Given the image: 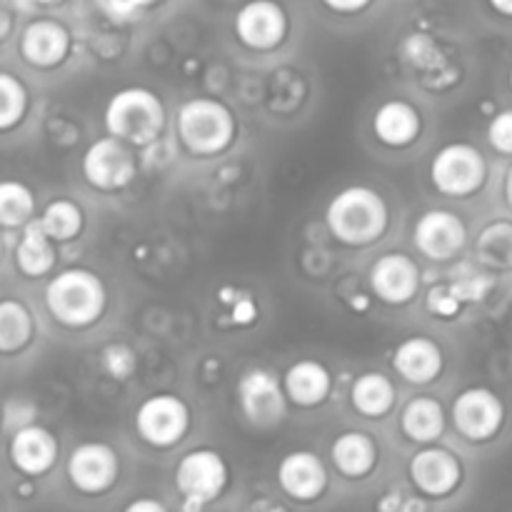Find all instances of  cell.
<instances>
[{"mask_svg":"<svg viewBox=\"0 0 512 512\" xmlns=\"http://www.w3.org/2000/svg\"><path fill=\"white\" fill-rule=\"evenodd\" d=\"M510 85H512V70H510Z\"/></svg>","mask_w":512,"mask_h":512,"instance_id":"48","label":"cell"},{"mask_svg":"<svg viewBox=\"0 0 512 512\" xmlns=\"http://www.w3.org/2000/svg\"><path fill=\"white\" fill-rule=\"evenodd\" d=\"M103 3L108 8V13L118 20H130L138 13H143L138 0H103Z\"/></svg>","mask_w":512,"mask_h":512,"instance_id":"36","label":"cell"},{"mask_svg":"<svg viewBox=\"0 0 512 512\" xmlns=\"http://www.w3.org/2000/svg\"><path fill=\"white\" fill-rule=\"evenodd\" d=\"M288 403L298 408H318L333 393V375L318 360H298L283 375Z\"/></svg>","mask_w":512,"mask_h":512,"instance_id":"21","label":"cell"},{"mask_svg":"<svg viewBox=\"0 0 512 512\" xmlns=\"http://www.w3.org/2000/svg\"><path fill=\"white\" fill-rule=\"evenodd\" d=\"M423 120L418 108L408 100H385L373 115V133L385 148H408L420 138Z\"/></svg>","mask_w":512,"mask_h":512,"instance_id":"20","label":"cell"},{"mask_svg":"<svg viewBox=\"0 0 512 512\" xmlns=\"http://www.w3.org/2000/svg\"><path fill=\"white\" fill-rule=\"evenodd\" d=\"M488 140L498 153L512 155V110H503L490 120Z\"/></svg>","mask_w":512,"mask_h":512,"instance_id":"34","label":"cell"},{"mask_svg":"<svg viewBox=\"0 0 512 512\" xmlns=\"http://www.w3.org/2000/svg\"><path fill=\"white\" fill-rule=\"evenodd\" d=\"M58 453V438L43 425L28 423L15 430L10 438V463L25 478H40V475L50 473L53 465L58 463Z\"/></svg>","mask_w":512,"mask_h":512,"instance_id":"17","label":"cell"},{"mask_svg":"<svg viewBox=\"0 0 512 512\" xmlns=\"http://www.w3.org/2000/svg\"><path fill=\"white\" fill-rule=\"evenodd\" d=\"M193 415L188 403L173 393H155L135 410V433L150 448H175L190 433Z\"/></svg>","mask_w":512,"mask_h":512,"instance_id":"5","label":"cell"},{"mask_svg":"<svg viewBox=\"0 0 512 512\" xmlns=\"http://www.w3.org/2000/svg\"><path fill=\"white\" fill-rule=\"evenodd\" d=\"M15 265L25 278H43L55 268V243L40 228L38 218L23 225V235L15 248Z\"/></svg>","mask_w":512,"mask_h":512,"instance_id":"23","label":"cell"},{"mask_svg":"<svg viewBox=\"0 0 512 512\" xmlns=\"http://www.w3.org/2000/svg\"><path fill=\"white\" fill-rule=\"evenodd\" d=\"M138 3H140V8H153V5H158L160 3V0H138Z\"/></svg>","mask_w":512,"mask_h":512,"instance_id":"45","label":"cell"},{"mask_svg":"<svg viewBox=\"0 0 512 512\" xmlns=\"http://www.w3.org/2000/svg\"><path fill=\"white\" fill-rule=\"evenodd\" d=\"M278 485L288 498L298 503H313L328 488V468L310 450H295L280 460Z\"/></svg>","mask_w":512,"mask_h":512,"instance_id":"18","label":"cell"},{"mask_svg":"<svg viewBox=\"0 0 512 512\" xmlns=\"http://www.w3.org/2000/svg\"><path fill=\"white\" fill-rule=\"evenodd\" d=\"M100 365H103L108 378L128 380L135 373V368H138V358H135V350L130 345L110 343L100 353Z\"/></svg>","mask_w":512,"mask_h":512,"instance_id":"31","label":"cell"},{"mask_svg":"<svg viewBox=\"0 0 512 512\" xmlns=\"http://www.w3.org/2000/svg\"><path fill=\"white\" fill-rule=\"evenodd\" d=\"M28 105L30 95L23 80L0 70V133L18 128L28 115Z\"/></svg>","mask_w":512,"mask_h":512,"instance_id":"29","label":"cell"},{"mask_svg":"<svg viewBox=\"0 0 512 512\" xmlns=\"http://www.w3.org/2000/svg\"><path fill=\"white\" fill-rule=\"evenodd\" d=\"M323 5L333 13L340 15H355V13H363L365 8L373 5V0H323Z\"/></svg>","mask_w":512,"mask_h":512,"instance_id":"37","label":"cell"},{"mask_svg":"<svg viewBox=\"0 0 512 512\" xmlns=\"http://www.w3.org/2000/svg\"><path fill=\"white\" fill-rule=\"evenodd\" d=\"M80 170L90 188L100 190V193H118L135 180L138 160H135L133 145L123 143L113 135H105L85 148Z\"/></svg>","mask_w":512,"mask_h":512,"instance_id":"7","label":"cell"},{"mask_svg":"<svg viewBox=\"0 0 512 512\" xmlns=\"http://www.w3.org/2000/svg\"><path fill=\"white\" fill-rule=\"evenodd\" d=\"M488 178V163L483 153L470 143H450L435 153L430 163V180L450 198H468L478 193Z\"/></svg>","mask_w":512,"mask_h":512,"instance_id":"6","label":"cell"},{"mask_svg":"<svg viewBox=\"0 0 512 512\" xmlns=\"http://www.w3.org/2000/svg\"><path fill=\"white\" fill-rule=\"evenodd\" d=\"M425 305H428V310L435 315V318H455V315L460 313V308H463V303L455 298V293L450 290L448 283L430 288L428 298H425Z\"/></svg>","mask_w":512,"mask_h":512,"instance_id":"33","label":"cell"},{"mask_svg":"<svg viewBox=\"0 0 512 512\" xmlns=\"http://www.w3.org/2000/svg\"><path fill=\"white\" fill-rule=\"evenodd\" d=\"M35 323L28 305L20 300H0V353L15 355L33 340Z\"/></svg>","mask_w":512,"mask_h":512,"instance_id":"26","label":"cell"},{"mask_svg":"<svg viewBox=\"0 0 512 512\" xmlns=\"http://www.w3.org/2000/svg\"><path fill=\"white\" fill-rule=\"evenodd\" d=\"M45 308L65 328H90L105 315L108 290L93 270L68 268L50 278L45 288Z\"/></svg>","mask_w":512,"mask_h":512,"instance_id":"2","label":"cell"},{"mask_svg":"<svg viewBox=\"0 0 512 512\" xmlns=\"http://www.w3.org/2000/svg\"><path fill=\"white\" fill-rule=\"evenodd\" d=\"M505 423V405L493 390L468 388L455 398L453 425L470 443H485L495 438Z\"/></svg>","mask_w":512,"mask_h":512,"instance_id":"11","label":"cell"},{"mask_svg":"<svg viewBox=\"0 0 512 512\" xmlns=\"http://www.w3.org/2000/svg\"><path fill=\"white\" fill-rule=\"evenodd\" d=\"M490 5H493L500 15H508V18H512V0H490Z\"/></svg>","mask_w":512,"mask_h":512,"instance_id":"42","label":"cell"},{"mask_svg":"<svg viewBox=\"0 0 512 512\" xmlns=\"http://www.w3.org/2000/svg\"><path fill=\"white\" fill-rule=\"evenodd\" d=\"M378 455V443L368 433H358V430L338 435L330 448L335 470L350 480L368 478L378 465Z\"/></svg>","mask_w":512,"mask_h":512,"instance_id":"22","label":"cell"},{"mask_svg":"<svg viewBox=\"0 0 512 512\" xmlns=\"http://www.w3.org/2000/svg\"><path fill=\"white\" fill-rule=\"evenodd\" d=\"M60 3H63V0H35V5H38V8L40 5H60Z\"/></svg>","mask_w":512,"mask_h":512,"instance_id":"46","label":"cell"},{"mask_svg":"<svg viewBox=\"0 0 512 512\" xmlns=\"http://www.w3.org/2000/svg\"><path fill=\"white\" fill-rule=\"evenodd\" d=\"M10 30H13V8L8 0H0V43L8 38Z\"/></svg>","mask_w":512,"mask_h":512,"instance_id":"38","label":"cell"},{"mask_svg":"<svg viewBox=\"0 0 512 512\" xmlns=\"http://www.w3.org/2000/svg\"><path fill=\"white\" fill-rule=\"evenodd\" d=\"M10 8L18 10V13H33L38 5H35V0H8Z\"/></svg>","mask_w":512,"mask_h":512,"instance_id":"41","label":"cell"},{"mask_svg":"<svg viewBox=\"0 0 512 512\" xmlns=\"http://www.w3.org/2000/svg\"><path fill=\"white\" fill-rule=\"evenodd\" d=\"M395 385L383 373H363L350 388V403L363 418L380 420L395 408Z\"/></svg>","mask_w":512,"mask_h":512,"instance_id":"25","label":"cell"},{"mask_svg":"<svg viewBox=\"0 0 512 512\" xmlns=\"http://www.w3.org/2000/svg\"><path fill=\"white\" fill-rule=\"evenodd\" d=\"M400 508H403V498L395 493H390L388 498H383L378 503V510H385V512H400Z\"/></svg>","mask_w":512,"mask_h":512,"instance_id":"40","label":"cell"},{"mask_svg":"<svg viewBox=\"0 0 512 512\" xmlns=\"http://www.w3.org/2000/svg\"><path fill=\"white\" fill-rule=\"evenodd\" d=\"M370 290L385 305H408L420 290V268L410 255L388 253L380 255L370 265Z\"/></svg>","mask_w":512,"mask_h":512,"instance_id":"14","label":"cell"},{"mask_svg":"<svg viewBox=\"0 0 512 512\" xmlns=\"http://www.w3.org/2000/svg\"><path fill=\"white\" fill-rule=\"evenodd\" d=\"M70 45V30L53 18L33 20L20 35V55L33 68H58L70 55Z\"/></svg>","mask_w":512,"mask_h":512,"instance_id":"16","label":"cell"},{"mask_svg":"<svg viewBox=\"0 0 512 512\" xmlns=\"http://www.w3.org/2000/svg\"><path fill=\"white\" fill-rule=\"evenodd\" d=\"M125 510L128 512H165V505L158 503V500L143 498V500H133V503H128L125 505Z\"/></svg>","mask_w":512,"mask_h":512,"instance_id":"39","label":"cell"},{"mask_svg":"<svg viewBox=\"0 0 512 512\" xmlns=\"http://www.w3.org/2000/svg\"><path fill=\"white\" fill-rule=\"evenodd\" d=\"M410 480L428 498H445L463 480V465L450 450L423 448L408 465Z\"/></svg>","mask_w":512,"mask_h":512,"instance_id":"15","label":"cell"},{"mask_svg":"<svg viewBox=\"0 0 512 512\" xmlns=\"http://www.w3.org/2000/svg\"><path fill=\"white\" fill-rule=\"evenodd\" d=\"M468 240V228H465L463 218L450 210H428L418 218L413 230V243L425 258L438 260H453L460 250L465 248Z\"/></svg>","mask_w":512,"mask_h":512,"instance_id":"13","label":"cell"},{"mask_svg":"<svg viewBox=\"0 0 512 512\" xmlns=\"http://www.w3.org/2000/svg\"><path fill=\"white\" fill-rule=\"evenodd\" d=\"M103 123L113 138H120L133 148H148L163 135L168 113L158 93L143 85H130L108 100Z\"/></svg>","mask_w":512,"mask_h":512,"instance_id":"3","label":"cell"},{"mask_svg":"<svg viewBox=\"0 0 512 512\" xmlns=\"http://www.w3.org/2000/svg\"><path fill=\"white\" fill-rule=\"evenodd\" d=\"M410 510H428V503L425 500H403V508L400 512H410Z\"/></svg>","mask_w":512,"mask_h":512,"instance_id":"43","label":"cell"},{"mask_svg":"<svg viewBox=\"0 0 512 512\" xmlns=\"http://www.w3.org/2000/svg\"><path fill=\"white\" fill-rule=\"evenodd\" d=\"M235 398L245 420L258 430L275 428L288 415V395L283 390V380L268 368L245 370L238 380Z\"/></svg>","mask_w":512,"mask_h":512,"instance_id":"8","label":"cell"},{"mask_svg":"<svg viewBox=\"0 0 512 512\" xmlns=\"http://www.w3.org/2000/svg\"><path fill=\"white\" fill-rule=\"evenodd\" d=\"M443 365V350L435 340L425 338V335L405 338L393 353L395 373L410 385H428L438 380L443 373Z\"/></svg>","mask_w":512,"mask_h":512,"instance_id":"19","label":"cell"},{"mask_svg":"<svg viewBox=\"0 0 512 512\" xmlns=\"http://www.w3.org/2000/svg\"><path fill=\"white\" fill-rule=\"evenodd\" d=\"M38 223L40 228L48 233V238L53 240V243H70V240H75L80 233H83L85 215H83V208H80L75 200L58 198V200H50V203L45 205Z\"/></svg>","mask_w":512,"mask_h":512,"instance_id":"27","label":"cell"},{"mask_svg":"<svg viewBox=\"0 0 512 512\" xmlns=\"http://www.w3.org/2000/svg\"><path fill=\"white\" fill-rule=\"evenodd\" d=\"M505 200H508V205L512 208V168L508 170V178H505Z\"/></svg>","mask_w":512,"mask_h":512,"instance_id":"44","label":"cell"},{"mask_svg":"<svg viewBox=\"0 0 512 512\" xmlns=\"http://www.w3.org/2000/svg\"><path fill=\"white\" fill-rule=\"evenodd\" d=\"M325 225L338 243L350 248L373 245L390 228L388 200L368 185H350L328 203Z\"/></svg>","mask_w":512,"mask_h":512,"instance_id":"1","label":"cell"},{"mask_svg":"<svg viewBox=\"0 0 512 512\" xmlns=\"http://www.w3.org/2000/svg\"><path fill=\"white\" fill-rule=\"evenodd\" d=\"M230 298L228 295H220L225 303H230V320L235 325H250L253 320H258V305L248 298L245 293H238V290H230Z\"/></svg>","mask_w":512,"mask_h":512,"instance_id":"35","label":"cell"},{"mask_svg":"<svg viewBox=\"0 0 512 512\" xmlns=\"http://www.w3.org/2000/svg\"><path fill=\"white\" fill-rule=\"evenodd\" d=\"M400 430L413 443H435L445 433V410L440 400L428 398V395L410 400L400 413Z\"/></svg>","mask_w":512,"mask_h":512,"instance_id":"24","label":"cell"},{"mask_svg":"<svg viewBox=\"0 0 512 512\" xmlns=\"http://www.w3.org/2000/svg\"><path fill=\"white\" fill-rule=\"evenodd\" d=\"M230 483V468L218 450L200 448L183 455L175 468V488L183 500L210 505L225 493Z\"/></svg>","mask_w":512,"mask_h":512,"instance_id":"9","label":"cell"},{"mask_svg":"<svg viewBox=\"0 0 512 512\" xmlns=\"http://www.w3.org/2000/svg\"><path fill=\"white\" fill-rule=\"evenodd\" d=\"M290 20L278 0H248L235 13V35L245 48L268 53L288 38Z\"/></svg>","mask_w":512,"mask_h":512,"instance_id":"10","label":"cell"},{"mask_svg":"<svg viewBox=\"0 0 512 512\" xmlns=\"http://www.w3.org/2000/svg\"><path fill=\"white\" fill-rule=\"evenodd\" d=\"M0 258H3V240H0Z\"/></svg>","mask_w":512,"mask_h":512,"instance_id":"47","label":"cell"},{"mask_svg":"<svg viewBox=\"0 0 512 512\" xmlns=\"http://www.w3.org/2000/svg\"><path fill=\"white\" fill-rule=\"evenodd\" d=\"M33 218V190L20 180H0V228H23Z\"/></svg>","mask_w":512,"mask_h":512,"instance_id":"28","label":"cell"},{"mask_svg":"<svg viewBox=\"0 0 512 512\" xmlns=\"http://www.w3.org/2000/svg\"><path fill=\"white\" fill-rule=\"evenodd\" d=\"M178 140L190 155L213 158L225 153L238 138L233 110L215 98H190L178 108Z\"/></svg>","mask_w":512,"mask_h":512,"instance_id":"4","label":"cell"},{"mask_svg":"<svg viewBox=\"0 0 512 512\" xmlns=\"http://www.w3.org/2000/svg\"><path fill=\"white\" fill-rule=\"evenodd\" d=\"M448 285L460 303H473V300H483L488 295L490 278L483 273H475L473 268H460Z\"/></svg>","mask_w":512,"mask_h":512,"instance_id":"32","label":"cell"},{"mask_svg":"<svg viewBox=\"0 0 512 512\" xmlns=\"http://www.w3.org/2000/svg\"><path fill=\"white\" fill-rule=\"evenodd\" d=\"M478 253L490 268H512V225L495 223L485 228L480 235Z\"/></svg>","mask_w":512,"mask_h":512,"instance_id":"30","label":"cell"},{"mask_svg":"<svg viewBox=\"0 0 512 512\" xmlns=\"http://www.w3.org/2000/svg\"><path fill=\"white\" fill-rule=\"evenodd\" d=\"M120 458L108 443H80L68 458V480L78 493L103 495L118 483Z\"/></svg>","mask_w":512,"mask_h":512,"instance_id":"12","label":"cell"}]
</instances>
